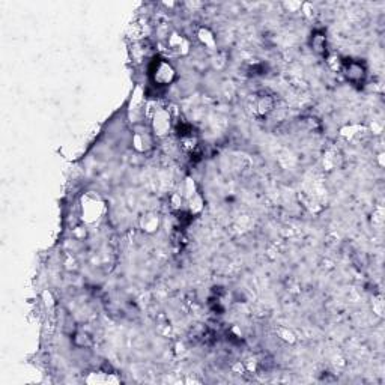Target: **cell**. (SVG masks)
Segmentation results:
<instances>
[{"instance_id":"cell-1","label":"cell","mask_w":385,"mask_h":385,"mask_svg":"<svg viewBox=\"0 0 385 385\" xmlns=\"http://www.w3.org/2000/svg\"><path fill=\"white\" fill-rule=\"evenodd\" d=\"M151 75L157 86H167L175 80V70L166 61H155L151 68Z\"/></svg>"},{"instance_id":"cell-2","label":"cell","mask_w":385,"mask_h":385,"mask_svg":"<svg viewBox=\"0 0 385 385\" xmlns=\"http://www.w3.org/2000/svg\"><path fill=\"white\" fill-rule=\"evenodd\" d=\"M342 71H343L345 77L353 84H360L366 78V67L358 61L345 62L343 67H342Z\"/></svg>"},{"instance_id":"cell-3","label":"cell","mask_w":385,"mask_h":385,"mask_svg":"<svg viewBox=\"0 0 385 385\" xmlns=\"http://www.w3.org/2000/svg\"><path fill=\"white\" fill-rule=\"evenodd\" d=\"M154 128L157 134H166L170 128V116L166 111H160L155 116V122H154Z\"/></svg>"},{"instance_id":"cell-4","label":"cell","mask_w":385,"mask_h":385,"mask_svg":"<svg viewBox=\"0 0 385 385\" xmlns=\"http://www.w3.org/2000/svg\"><path fill=\"white\" fill-rule=\"evenodd\" d=\"M312 47L315 53L317 54H325L327 53V36L323 32H316L312 38Z\"/></svg>"},{"instance_id":"cell-5","label":"cell","mask_w":385,"mask_h":385,"mask_svg":"<svg viewBox=\"0 0 385 385\" xmlns=\"http://www.w3.org/2000/svg\"><path fill=\"white\" fill-rule=\"evenodd\" d=\"M273 108H274V100H273L271 97H265V98H260V100H259V104H257L259 113L266 114V113H270Z\"/></svg>"}]
</instances>
